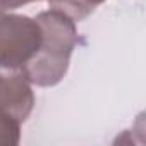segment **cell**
<instances>
[{
  "label": "cell",
  "mask_w": 146,
  "mask_h": 146,
  "mask_svg": "<svg viewBox=\"0 0 146 146\" xmlns=\"http://www.w3.org/2000/svg\"><path fill=\"white\" fill-rule=\"evenodd\" d=\"M21 122L11 113L0 110V144L16 146L21 141Z\"/></svg>",
  "instance_id": "cell-5"
},
{
  "label": "cell",
  "mask_w": 146,
  "mask_h": 146,
  "mask_svg": "<svg viewBox=\"0 0 146 146\" xmlns=\"http://www.w3.org/2000/svg\"><path fill=\"white\" fill-rule=\"evenodd\" d=\"M36 21L41 26L43 41L38 53L19 72L29 84L50 88L58 84L67 74L79 33L76 21L55 9L40 12Z\"/></svg>",
  "instance_id": "cell-1"
},
{
  "label": "cell",
  "mask_w": 146,
  "mask_h": 146,
  "mask_svg": "<svg viewBox=\"0 0 146 146\" xmlns=\"http://www.w3.org/2000/svg\"><path fill=\"white\" fill-rule=\"evenodd\" d=\"M43 31L36 17L0 11V69L21 70L40 50Z\"/></svg>",
  "instance_id": "cell-2"
},
{
  "label": "cell",
  "mask_w": 146,
  "mask_h": 146,
  "mask_svg": "<svg viewBox=\"0 0 146 146\" xmlns=\"http://www.w3.org/2000/svg\"><path fill=\"white\" fill-rule=\"evenodd\" d=\"M50 9H55L72 21H81L93 14L105 0H46Z\"/></svg>",
  "instance_id": "cell-4"
},
{
  "label": "cell",
  "mask_w": 146,
  "mask_h": 146,
  "mask_svg": "<svg viewBox=\"0 0 146 146\" xmlns=\"http://www.w3.org/2000/svg\"><path fill=\"white\" fill-rule=\"evenodd\" d=\"M35 108V93L21 72L0 70V110L11 113L21 124Z\"/></svg>",
  "instance_id": "cell-3"
},
{
  "label": "cell",
  "mask_w": 146,
  "mask_h": 146,
  "mask_svg": "<svg viewBox=\"0 0 146 146\" xmlns=\"http://www.w3.org/2000/svg\"><path fill=\"white\" fill-rule=\"evenodd\" d=\"M31 2H38V0H0V11H12Z\"/></svg>",
  "instance_id": "cell-6"
}]
</instances>
